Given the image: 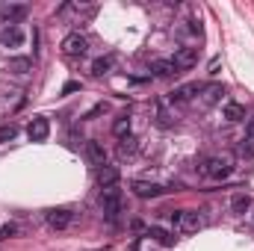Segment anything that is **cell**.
I'll return each instance as SVG.
<instances>
[{
	"label": "cell",
	"instance_id": "1",
	"mask_svg": "<svg viewBox=\"0 0 254 251\" xmlns=\"http://www.w3.org/2000/svg\"><path fill=\"white\" fill-rule=\"evenodd\" d=\"M231 172H234V157L231 154H216L204 163V175L213 178V181H225Z\"/></svg>",
	"mask_w": 254,
	"mask_h": 251
},
{
	"label": "cell",
	"instance_id": "2",
	"mask_svg": "<svg viewBox=\"0 0 254 251\" xmlns=\"http://www.w3.org/2000/svg\"><path fill=\"white\" fill-rule=\"evenodd\" d=\"M60 48H63L65 57L77 60V57H86V51H89V39H86V36H80V33H68Z\"/></svg>",
	"mask_w": 254,
	"mask_h": 251
},
{
	"label": "cell",
	"instance_id": "3",
	"mask_svg": "<svg viewBox=\"0 0 254 251\" xmlns=\"http://www.w3.org/2000/svg\"><path fill=\"white\" fill-rule=\"evenodd\" d=\"M45 222H48V228H54V231H65V228L74 222V213L65 210V207H57V210H48V213H45Z\"/></svg>",
	"mask_w": 254,
	"mask_h": 251
},
{
	"label": "cell",
	"instance_id": "4",
	"mask_svg": "<svg viewBox=\"0 0 254 251\" xmlns=\"http://www.w3.org/2000/svg\"><path fill=\"white\" fill-rule=\"evenodd\" d=\"M27 136H30V142H45V139L51 136V122H48L45 116H36V119L27 125Z\"/></svg>",
	"mask_w": 254,
	"mask_h": 251
},
{
	"label": "cell",
	"instance_id": "5",
	"mask_svg": "<svg viewBox=\"0 0 254 251\" xmlns=\"http://www.w3.org/2000/svg\"><path fill=\"white\" fill-rule=\"evenodd\" d=\"M24 45V33L18 24H6L0 30V48H21Z\"/></svg>",
	"mask_w": 254,
	"mask_h": 251
},
{
	"label": "cell",
	"instance_id": "6",
	"mask_svg": "<svg viewBox=\"0 0 254 251\" xmlns=\"http://www.w3.org/2000/svg\"><path fill=\"white\" fill-rule=\"evenodd\" d=\"M101 207H104V213H110V216H116L119 210H122V189H104L101 192Z\"/></svg>",
	"mask_w": 254,
	"mask_h": 251
},
{
	"label": "cell",
	"instance_id": "7",
	"mask_svg": "<svg viewBox=\"0 0 254 251\" xmlns=\"http://www.w3.org/2000/svg\"><path fill=\"white\" fill-rule=\"evenodd\" d=\"M130 189H133V195H136V198H160V195L166 192L160 184H148V181H133Z\"/></svg>",
	"mask_w": 254,
	"mask_h": 251
},
{
	"label": "cell",
	"instance_id": "8",
	"mask_svg": "<svg viewBox=\"0 0 254 251\" xmlns=\"http://www.w3.org/2000/svg\"><path fill=\"white\" fill-rule=\"evenodd\" d=\"M86 157H89V163H92V166H98V169H104V166H107V151H104V145H101V142H95V139H89V142H86Z\"/></svg>",
	"mask_w": 254,
	"mask_h": 251
},
{
	"label": "cell",
	"instance_id": "9",
	"mask_svg": "<svg viewBox=\"0 0 254 251\" xmlns=\"http://www.w3.org/2000/svg\"><path fill=\"white\" fill-rule=\"evenodd\" d=\"M201 225H204V219H201L195 210H184V213H181V225H178V228H181L184 234H195V231H201Z\"/></svg>",
	"mask_w": 254,
	"mask_h": 251
},
{
	"label": "cell",
	"instance_id": "10",
	"mask_svg": "<svg viewBox=\"0 0 254 251\" xmlns=\"http://www.w3.org/2000/svg\"><path fill=\"white\" fill-rule=\"evenodd\" d=\"M172 60H175V65H178L181 71H187V68H192V65L198 63V48H181Z\"/></svg>",
	"mask_w": 254,
	"mask_h": 251
},
{
	"label": "cell",
	"instance_id": "11",
	"mask_svg": "<svg viewBox=\"0 0 254 251\" xmlns=\"http://www.w3.org/2000/svg\"><path fill=\"white\" fill-rule=\"evenodd\" d=\"M119 169L116 166H104V169H98V187L101 189H113L116 184H119Z\"/></svg>",
	"mask_w": 254,
	"mask_h": 251
},
{
	"label": "cell",
	"instance_id": "12",
	"mask_svg": "<svg viewBox=\"0 0 254 251\" xmlns=\"http://www.w3.org/2000/svg\"><path fill=\"white\" fill-rule=\"evenodd\" d=\"M222 95H225V86H219V83H210V86H204V89H201V101H204V107L219 104V101H222Z\"/></svg>",
	"mask_w": 254,
	"mask_h": 251
},
{
	"label": "cell",
	"instance_id": "13",
	"mask_svg": "<svg viewBox=\"0 0 254 251\" xmlns=\"http://www.w3.org/2000/svg\"><path fill=\"white\" fill-rule=\"evenodd\" d=\"M198 92H201V89H198L195 83H187V86L175 89V92H172L169 98H172V104H190V101L195 98V95H198Z\"/></svg>",
	"mask_w": 254,
	"mask_h": 251
},
{
	"label": "cell",
	"instance_id": "14",
	"mask_svg": "<svg viewBox=\"0 0 254 251\" xmlns=\"http://www.w3.org/2000/svg\"><path fill=\"white\" fill-rule=\"evenodd\" d=\"M249 210H252V198H249L246 192H237V195L231 198V213H234V216H246Z\"/></svg>",
	"mask_w": 254,
	"mask_h": 251
},
{
	"label": "cell",
	"instance_id": "15",
	"mask_svg": "<svg viewBox=\"0 0 254 251\" xmlns=\"http://www.w3.org/2000/svg\"><path fill=\"white\" fill-rule=\"evenodd\" d=\"M0 15H3V21L18 24L21 18H27V6H21V3H15V6H3V9H0Z\"/></svg>",
	"mask_w": 254,
	"mask_h": 251
},
{
	"label": "cell",
	"instance_id": "16",
	"mask_svg": "<svg viewBox=\"0 0 254 251\" xmlns=\"http://www.w3.org/2000/svg\"><path fill=\"white\" fill-rule=\"evenodd\" d=\"M154 74L157 77H175V74H181V68L175 65V60H154Z\"/></svg>",
	"mask_w": 254,
	"mask_h": 251
},
{
	"label": "cell",
	"instance_id": "17",
	"mask_svg": "<svg viewBox=\"0 0 254 251\" xmlns=\"http://www.w3.org/2000/svg\"><path fill=\"white\" fill-rule=\"evenodd\" d=\"M9 71L18 74V77H24V74L33 71V60H30V57H12V60H9Z\"/></svg>",
	"mask_w": 254,
	"mask_h": 251
},
{
	"label": "cell",
	"instance_id": "18",
	"mask_svg": "<svg viewBox=\"0 0 254 251\" xmlns=\"http://www.w3.org/2000/svg\"><path fill=\"white\" fill-rule=\"evenodd\" d=\"M225 119H228V122H243V119H246V107H243V104H234V101L225 104Z\"/></svg>",
	"mask_w": 254,
	"mask_h": 251
},
{
	"label": "cell",
	"instance_id": "19",
	"mask_svg": "<svg viewBox=\"0 0 254 251\" xmlns=\"http://www.w3.org/2000/svg\"><path fill=\"white\" fill-rule=\"evenodd\" d=\"M113 71V57H98L95 63H92V74L95 77H104V74H110Z\"/></svg>",
	"mask_w": 254,
	"mask_h": 251
},
{
	"label": "cell",
	"instance_id": "20",
	"mask_svg": "<svg viewBox=\"0 0 254 251\" xmlns=\"http://www.w3.org/2000/svg\"><path fill=\"white\" fill-rule=\"evenodd\" d=\"M113 136H119V139H127L130 136V119L127 116H119L113 122Z\"/></svg>",
	"mask_w": 254,
	"mask_h": 251
},
{
	"label": "cell",
	"instance_id": "21",
	"mask_svg": "<svg viewBox=\"0 0 254 251\" xmlns=\"http://www.w3.org/2000/svg\"><path fill=\"white\" fill-rule=\"evenodd\" d=\"M136 148H139V142H136L133 136H127V139H122V145H119V157H122V160H125V157H133Z\"/></svg>",
	"mask_w": 254,
	"mask_h": 251
},
{
	"label": "cell",
	"instance_id": "22",
	"mask_svg": "<svg viewBox=\"0 0 254 251\" xmlns=\"http://www.w3.org/2000/svg\"><path fill=\"white\" fill-rule=\"evenodd\" d=\"M151 237H154L160 246H175V237H172L169 231H163V228H151Z\"/></svg>",
	"mask_w": 254,
	"mask_h": 251
},
{
	"label": "cell",
	"instance_id": "23",
	"mask_svg": "<svg viewBox=\"0 0 254 251\" xmlns=\"http://www.w3.org/2000/svg\"><path fill=\"white\" fill-rule=\"evenodd\" d=\"M18 234H21V225L9 222V225H3V228H0V243H3V240H12V237H18Z\"/></svg>",
	"mask_w": 254,
	"mask_h": 251
},
{
	"label": "cell",
	"instance_id": "24",
	"mask_svg": "<svg viewBox=\"0 0 254 251\" xmlns=\"http://www.w3.org/2000/svg\"><path fill=\"white\" fill-rule=\"evenodd\" d=\"M18 136V125H0V142H12Z\"/></svg>",
	"mask_w": 254,
	"mask_h": 251
},
{
	"label": "cell",
	"instance_id": "25",
	"mask_svg": "<svg viewBox=\"0 0 254 251\" xmlns=\"http://www.w3.org/2000/svg\"><path fill=\"white\" fill-rule=\"evenodd\" d=\"M240 154H243V157H254V139L252 136H246V139L240 142Z\"/></svg>",
	"mask_w": 254,
	"mask_h": 251
},
{
	"label": "cell",
	"instance_id": "26",
	"mask_svg": "<svg viewBox=\"0 0 254 251\" xmlns=\"http://www.w3.org/2000/svg\"><path fill=\"white\" fill-rule=\"evenodd\" d=\"M77 89H80V83H77V80H71V83H65V86H63V95H71V92H77Z\"/></svg>",
	"mask_w": 254,
	"mask_h": 251
},
{
	"label": "cell",
	"instance_id": "27",
	"mask_svg": "<svg viewBox=\"0 0 254 251\" xmlns=\"http://www.w3.org/2000/svg\"><path fill=\"white\" fill-rule=\"evenodd\" d=\"M181 213H184V210H175V213H169V219H172V225H175V228L181 225Z\"/></svg>",
	"mask_w": 254,
	"mask_h": 251
},
{
	"label": "cell",
	"instance_id": "28",
	"mask_svg": "<svg viewBox=\"0 0 254 251\" xmlns=\"http://www.w3.org/2000/svg\"><path fill=\"white\" fill-rule=\"evenodd\" d=\"M246 130H249V136H252V139H254V116H252V119H249V127H246Z\"/></svg>",
	"mask_w": 254,
	"mask_h": 251
},
{
	"label": "cell",
	"instance_id": "29",
	"mask_svg": "<svg viewBox=\"0 0 254 251\" xmlns=\"http://www.w3.org/2000/svg\"><path fill=\"white\" fill-rule=\"evenodd\" d=\"M252 222H254V213H252Z\"/></svg>",
	"mask_w": 254,
	"mask_h": 251
}]
</instances>
